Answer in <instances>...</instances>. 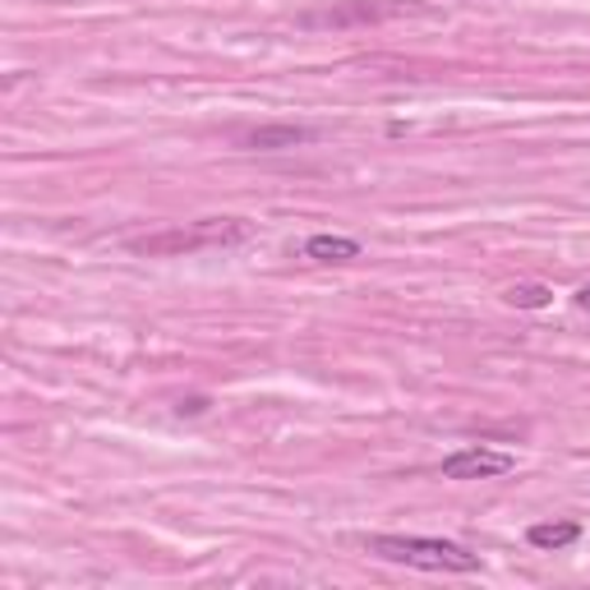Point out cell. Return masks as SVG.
Returning a JSON list of instances; mask_svg holds the SVG:
<instances>
[{
	"label": "cell",
	"mask_w": 590,
	"mask_h": 590,
	"mask_svg": "<svg viewBox=\"0 0 590 590\" xmlns=\"http://www.w3.org/2000/svg\"><path fill=\"white\" fill-rule=\"evenodd\" d=\"M416 6L406 0H361V6H346V10H328V14H310L304 23H351V19H393V14H410Z\"/></svg>",
	"instance_id": "cell-4"
},
{
	"label": "cell",
	"mask_w": 590,
	"mask_h": 590,
	"mask_svg": "<svg viewBox=\"0 0 590 590\" xmlns=\"http://www.w3.org/2000/svg\"><path fill=\"white\" fill-rule=\"evenodd\" d=\"M249 240V226L240 217H208L181 230H162V236H143L130 240L135 254H190V249H208V245H240Z\"/></svg>",
	"instance_id": "cell-2"
},
{
	"label": "cell",
	"mask_w": 590,
	"mask_h": 590,
	"mask_svg": "<svg viewBox=\"0 0 590 590\" xmlns=\"http://www.w3.org/2000/svg\"><path fill=\"white\" fill-rule=\"evenodd\" d=\"M503 300L512 304V310H545V304L554 300L549 287H540V281H517V287H507Z\"/></svg>",
	"instance_id": "cell-8"
},
{
	"label": "cell",
	"mask_w": 590,
	"mask_h": 590,
	"mask_svg": "<svg viewBox=\"0 0 590 590\" xmlns=\"http://www.w3.org/2000/svg\"><path fill=\"white\" fill-rule=\"evenodd\" d=\"M507 471H517V457L498 448H480V443L443 457V480H498Z\"/></svg>",
	"instance_id": "cell-3"
},
{
	"label": "cell",
	"mask_w": 590,
	"mask_h": 590,
	"mask_svg": "<svg viewBox=\"0 0 590 590\" xmlns=\"http://www.w3.org/2000/svg\"><path fill=\"white\" fill-rule=\"evenodd\" d=\"M319 135L310 125H264V130L245 135V148H259V152H277V148H300V143H314Z\"/></svg>",
	"instance_id": "cell-5"
},
{
	"label": "cell",
	"mask_w": 590,
	"mask_h": 590,
	"mask_svg": "<svg viewBox=\"0 0 590 590\" xmlns=\"http://www.w3.org/2000/svg\"><path fill=\"white\" fill-rule=\"evenodd\" d=\"M526 540L535 545V549H568V545H577L581 540V522H540V526H530L526 530Z\"/></svg>",
	"instance_id": "cell-7"
},
{
	"label": "cell",
	"mask_w": 590,
	"mask_h": 590,
	"mask_svg": "<svg viewBox=\"0 0 590 590\" xmlns=\"http://www.w3.org/2000/svg\"><path fill=\"white\" fill-rule=\"evenodd\" d=\"M369 554L420 572H480V554L452 540H433V535H374Z\"/></svg>",
	"instance_id": "cell-1"
},
{
	"label": "cell",
	"mask_w": 590,
	"mask_h": 590,
	"mask_svg": "<svg viewBox=\"0 0 590 590\" xmlns=\"http://www.w3.org/2000/svg\"><path fill=\"white\" fill-rule=\"evenodd\" d=\"M577 310H586V314H590V287H581V291H577Z\"/></svg>",
	"instance_id": "cell-10"
},
{
	"label": "cell",
	"mask_w": 590,
	"mask_h": 590,
	"mask_svg": "<svg viewBox=\"0 0 590 590\" xmlns=\"http://www.w3.org/2000/svg\"><path fill=\"white\" fill-rule=\"evenodd\" d=\"M175 410H181V416H199V410H208V397H190V401H181Z\"/></svg>",
	"instance_id": "cell-9"
},
{
	"label": "cell",
	"mask_w": 590,
	"mask_h": 590,
	"mask_svg": "<svg viewBox=\"0 0 590 590\" xmlns=\"http://www.w3.org/2000/svg\"><path fill=\"white\" fill-rule=\"evenodd\" d=\"M304 259H314V264H351V259H361V240H351V236H310V240H304Z\"/></svg>",
	"instance_id": "cell-6"
}]
</instances>
